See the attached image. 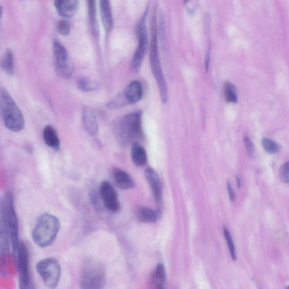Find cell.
Wrapping results in <instances>:
<instances>
[{
  "label": "cell",
  "mask_w": 289,
  "mask_h": 289,
  "mask_svg": "<svg viewBox=\"0 0 289 289\" xmlns=\"http://www.w3.org/2000/svg\"><path fill=\"white\" fill-rule=\"evenodd\" d=\"M9 230L4 212L1 208L0 212V248L1 254H5L9 250Z\"/></svg>",
  "instance_id": "17"
},
{
  "label": "cell",
  "mask_w": 289,
  "mask_h": 289,
  "mask_svg": "<svg viewBox=\"0 0 289 289\" xmlns=\"http://www.w3.org/2000/svg\"><path fill=\"white\" fill-rule=\"evenodd\" d=\"M43 139L48 147L56 151H59L61 143L55 128L52 125H46L43 131Z\"/></svg>",
  "instance_id": "18"
},
{
  "label": "cell",
  "mask_w": 289,
  "mask_h": 289,
  "mask_svg": "<svg viewBox=\"0 0 289 289\" xmlns=\"http://www.w3.org/2000/svg\"><path fill=\"white\" fill-rule=\"evenodd\" d=\"M0 105L3 124L10 131L18 132L24 128L23 115L17 104L5 89L0 93Z\"/></svg>",
  "instance_id": "5"
},
{
  "label": "cell",
  "mask_w": 289,
  "mask_h": 289,
  "mask_svg": "<svg viewBox=\"0 0 289 289\" xmlns=\"http://www.w3.org/2000/svg\"><path fill=\"white\" fill-rule=\"evenodd\" d=\"M151 41L149 48V59L151 71L157 81L163 103H167L168 91L167 84L163 72L159 53L158 43V26L157 20V6L153 10L150 20Z\"/></svg>",
  "instance_id": "2"
},
{
  "label": "cell",
  "mask_w": 289,
  "mask_h": 289,
  "mask_svg": "<svg viewBox=\"0 0 289 289\" xmlns=\"http://www.w3.org/2000/svg\"><path fill=\"white\" fill-rule=\"evenodd\" d=\"M262 145L267 152L271 154H275L280 150L279 144L272 140L268 138L263 139Z\"/></svg>",
  "instance_id": "28"
},
{
  "label": "cell",
  "mask_w": 289,
  "mask_h": 289,
  "mask_svg": "<svg viewBox=\"0 0 289 289\" xmlns=\"http://www.w3.org/2000/svg\"><path fill=\"white\" fill-rule=\"evenodd\" d=\"M227 190L228 191L229 200L231 202H234L236 201V195H235L234 190L233 189L232 184H231L229 181H227Z\"/></svg>",
  "instance_id": "33"
},
{
  "label": "cell",
  "mask_w": 289,
  "mask_h": 289,
  "mask_svg": "<svg viewBox=\"0 0 289 289\" xmlns=\"http://www.w3.org/2000/svg\"><path fill=\"white\" fill-rule=\"evenodd\" d=\"M143 112L136 111L118 119L114 125V131L118 143L123 146H128L136 143L143 135Z\"/></svg>",
  "instance_id": "1"
},
{
  "label": "cell",
  "mask_w": 289,
  "mask_h": 289,
  "mask_svg": "<svg viewBox=\"0 0 289 289\" xmlns=\"http://www.w3.org/2000/svg\"><path fill=\"white\" fill-rule=\"evenodd\" d=\"M237 184L238 188H240L241 186V180L239 176L237 177Z\"/></svg>",
  "instance_id": "35"
},
{
  "label": "cell",
  "mask_w": 289,
  "mask_h": 289,
  "mask_svg": "<svg viewBox=\"0 0 289 289\" xmlns=\"http://www.w3.org/2000/svg\"><path fill=\"white\" fill-rule=\"evenodd\" d=\"M99 193L103 207L107 210L113 213L120 211L121 204L117 191L109 182L104 180L101 183Z\"/></svg>",
  "instance_id": "11"
},
{
  "label": "cell",
  "mask_w": 289,
  "mask_h": 289,
  "mask_svg": "<svg viewBox=\"0 0 289 289\" xmlns=\"http://www.w3.org/2000/svg\"><path fill=\"white\" fill-rule=\"evenodd\" d=\"M280 177L282 182L289 183V161L282 165L280 171Z\"/></svg>",
  "instance_id": "31"
},
{
  "label": "cell",
  "mask_w": 289,
  "mask_h": 289,
  "mask_svg": "<svg viewBox=\"0 0 289 289\" xmlns=\"http://www.w3.org/2000/svg\"><path fill=\"white\" fill-rule=\"evenodd\" d=\"M57 31L62 36H67L70 34L71 26L69 21L67 20H61L58 22L56 27Z\"/></svg>",
  "instance_id": "29"
},
{
  "label": "cell",
  "mask_w": 289,
  "mask_h": 289,
  "mask_svg": "<svg viewBox=\"0 0 289 289\" xmlns=\"http://www.w3.org/2000/svg\"><path fill=\"white\" fill-rule=\"evenodd\" d=\"M1 67L3 71L9 75H12L14 71V55L12 50H7L1 60Z\"/></svg>",
  "instance_id": "24"
},
{
  "label": "cell",
  "mask_w": 289,
  "mask_h": 289,
  "mask_svg": "<svg viewBox=\"0 0 289 289\" xmlns=\"http://www.w3.org/2000/svg\"><path fill=\"white\" fill-rule=\"evenodd\" d=\"M144 177L150 187L155 202L157 205L158 212L161 214L163 205V190L162 183L158 173L152 168H147L144 172Z\"/></svg>",
  "instance_id": "12"
},
{
  "label": "cell",
  "mask_w": 289,
  "mask_h": 289,
  "mask_svg": "<svg viewBox=\"0 0 289 289\" xmlns=\"http://www.w3.org/2000/svg\"><path fill=\"white\" fill-rule=\"evenodd\" d=\"M61 227L59 219L49 213L40 216L32 232L34 243L41 248L51 245L56 239Z\"/></svg>",
  "instance_id": "3"
},
{
  "label": "cell",
  "mask_w": 289,
  "mask_h": 289,
  "mask_svg": "<svg viewBox=\"0 0 289 289\" xmlns=\"http://www.w3.org/2000/svg\"><path fill=\"white\" fill-rule=\"evenodd\" d=\"M88 3V16L90 26L94 35H99V24L97 20L96 1H89Z\"/></svg>",
  "instance_id": "22"
},
{
  "label": "cell",
  "mask_w": 289,
  "mask_h": 289,
  "mask_svg": "<svg viewBox=\"0 0 289 289\" xmlns=\"http://www.w3.org/2000/svg\"><path fill=\"white\" fill-rule=\"evenodd\" d=\"M54 4L61 17L70 18L77 13L79 2L77 0H57L54 2Z\"/></svg>",
  "instance_id": "13"
},
{
  "label": "cell",
  "mask_w": 289,
  "mask_h": 289,
  "mask_svg": "<svg viewBox=\"0 0 289 289\" xmlns=\"http://www.w3.org/2000/svg\"><path fill=\"white\" fill-rule=\"evenodd\" d=\"M78 86L79 89L84 92L95 91V90L98 89L99 87L98 83L85 77H83L79 79Z\"/></svg>",
  "instance_id": "26"
},
{
  "label": "cell",
  "mask_w": 289,
  "mask_h": 289,
  "mask_svg": "<svg viewBox=\"0 0 289 289\" xmlns=\"http://www.w3.org/2000/svg\"><path fill=\"white\" fill-rule=\"evenodd\" d=\"M106 284V269L102 263L89 259L82 267L81 289H104Z\"/></svg>",
  "instance_id": "4"
},
{
  "label": "cell",
  "mask_w": 289,
  "mask_h": 289,
  "mask_svg": "<svg viewBox=\"0 0 289 289\" xmlns=\"http://www.w3.org/2000/svg\"><path fill=\"white\" fill-rule=\"evenodd\" d=\"M224 94L226 102L236 103L238 101L237 89L232 83L226 82L224 85Z\"/></svg>",
  "instance_id": "25"
},
{
  "label": "cell",
  "mask_w": 289,
  "mask_h": 289,
  "mask_svg": "<svg viewBox=\"0 0 289 289\" xmlns=\"http://www.w3.org/2000/svg\"><path fill=\"white\" fill-rule=\"evenodd\" d=\"M287 289H289V287L287 288Z\"/></svg>",
  "instance_id": "36"
},
{
  "label": "cell",
  "mask_w": 289,
  "mask_h": 289,
  "mask_svg": "<svg viewBox=\"0 0 289 289\" xmlns=\"http://www.w3.org/2000/svg\"><path fill=\"white\" fill-rule=\"evenodd\" d=\"M100 3L101 20L103 26L107 31H109L113 26V18L110 2L103 0L100 1Z\"/></svg>",
  "instance_id": "19"
},
{
  "label": "cell",
  "mask_w": 289,
  "mask_h": 289,
  "mask_svg": "<svg viewBox=\"0 0 289 289\" xmlns=\"http://www.w3.org/2000/svg\"><path fill=\"white\" fill-rule=\"evenodd\" d=\"M147 12L146 11L141 18L136 27V33L138 39L139 45L133 56L132 68L136 72H139L143 63L144 56H145L147 48V34L146 26V18Z\"/></svg>",
  "instance_id": "9"
},
{
  "label": "cell",
  "mask_w": 289,
  "mask_h": 289,
  "mask_svg": "<svg viewBox=\"0 0 289 289\" xmlns=\"http://www.w3.org/2000/svg\"><path fill=\"white\" fill-rule=\"evenodd\" d=\"M20 289H35L30 274V261L27 248L21 242L20 250L15 254Z\"/></svg>",
  "instance_id": "10"
},
{
  "label": "cell",
  "mask_w": 289,
  "mask_h": 289,
  "mask_svg": "<svg viewBox=\"0 0 289 289\" xmlns=\"http://www.w3.org/2000/svg\"><path fill=\"white\" fill-rule=\"evenodd\" d=\"M53 52L58 73L64 78H69L74 74L75 66L67 50L61 43L55 41Z\"/></svg>",
  "instance_id": "8"
},
{
  "label": "cell",
  "mask_w": 289,
  "mask_h": 289,
  "mask_svg": "<svg viewBox=\"0 0 289 289\" xmlns=\"http://www.w3.org/2000/svg\"><path fill=\"white\" fill-rule=\"evenodd\" d=\"M246 149L249 157H252L255 154V146L251 142V140L248 137H246L244 139Z\"/></svg>",
  "instance_id": "32"
},
{
  "label": "cell",
  "mask_w": 289,
  "mask_h": 289,
  "mask_svg": "<svg viewBox=\"0 0 289 289\" xmlns=\"http://www.w3.org/2000/svg\"><path fill=\"white\" fill-rule=\"evenodd\" d=\"M143 86L137 81H132L126 86L123 93L127 104L138 103L143 97Z\"/></svg>",
  "instance_id": "15"
},
{
  "label": "cell",
  "mask_w": 289,
  "mask_h": 289,
  "mask_svg": "<svg viewBox=\"0 0 289 289\" xmlns=\"http://www.w3.org/2000/svg\"><path fill=\"white\" fill-rule=\"evenodd\" d=\"M223 233L224 236L225 237L227 247L229 248L231 258L234 261V260L236 259V248H235L232 236H231L228 229L226 227H223Z\"/></svg>",
  "instance_id": "27"
},
{
  "label": "cell",
  "mask_w": 289,
  "mask_h": 289,
  "mask_svg": "<svg viewBox=\"0 0 289 289\" xmlns=\"http://www.w3.org/2000/svg\"><path fill=\"white\" fill-rule=\"evenodd\" d=\"M153 281L157 289H165V270L162 264H158L155 268L153 276Z\"/></svg>",
  "instance_id": "23"
},
{
  "label": "cell",
  "mask_w": 289,
  "mask_h": 289,
  "mask_svg": "<svg viewBox=\"0 0 289 289\" xmlns=\"http://www.w3.org/2000/svg\"><path fill=\"white\" fill-rule=\"evenodd\" d=\"M90 199L93 206H95L97 209H102V206H103V205L102 200H101L100 193H97V191L95 190L90 191Z\"/></svg>",
  "instance_id": "30"
},
{
  "label": "cell",
  "mask_w": 289,
  "mask_h": 289,
  "mask_svg": "<svg viewBox=\"0 0 289 289\" xmlns=\"http://www.w3.org/2000/svg\"><path fill=\"white\" fill-rule=\"evenodd\" d=\"M82 117L83 124L86 132L90 136H97L99 132L98 122L96 115L91 108L86 106L83 108Z\"/></svg>",
  "instance_id": "16"
},
{
  "label": "cell",
  "mask_w": 289,
  "mask_h": 289,
  "mask_svg": "<svg viewBox=\"0 0 289 289\" xmlns=\"http://www.w3.org/2000/svg\"><path fill=\"white\" fill-rule=\"evenodd\" d=\"M131 155L132 162L137 166H143L147 162L146 150L140 144L135 143L132 144Z\"/></svg>",
  "instance_id": "21"
},
{
  "label": "cell",
  "mask_w": 289,
  "mask_h": 289,
  "mask_svg": "<svg viewBox=\"0 0 289 289\" xmlns=\"http://www.w3.org/2000/svg\"><path fill=\"white\" fill-rule=\"evenodd\" d=\"M1 208L5 213L9 230L11 243L15 255L20 250L21 242L20 240L17 216L14 207L13 194L11 191L6 193L1 202Z\"/></svg>",
  "instance_id": "7"
},
{
  "label": "cell",
  "mask_w": 289,
  "mask_h": 289,
  "mask_svg": "<svg viewBox=\"0 0 289 289\" xmlns=\"http://www.w3.org/2000/svg\"><path fill=\"white\" fill-rule=\"evenodd\" d=\"M111 174L115 185L119 188L126 190L135 186V183L132 177L123 169L115 168L112 171Z\"/></svg>",
  "instance_id": "14"
},
{
  "label": "cell",
  "mask_w": 289,
  "mask_h": 289,
  "mask_svg": "<svg viewBox=\"0 0 289 289\" xmlns=\"http://www.w3.org/2000/svg\"><path fill=\"white\" fill-rule=\"evenodd\" d=\"M210 48L208 47L206 54L205 57V70L206 71H208L209 68V61H210Z\"/></svg>",
  "instance_id": "34"
},
{
  "label": "cell",
  "mask_w": 289,
  "mask_h": 289,
  "mask_svg": "<svg viewBox=\"0 0 289 289\" xmlns=\"http://www.w3.org/2000/svg\"><path fill=\"white\" fill-rule=\"evenodd\" d=\"M36 270L45 286L48 289H55L59 285L62 274L60 263L53 257H48L39 261Z\"/></svg>",
  "instance_id": "6"
},
{
  "label": "cell",
  "mask_w": 289,
  "mask_h": 289,
  "mask_svg": "<svg viewBox=\"0 0 289 289\" xmlns=\"http://www.w3.org/2000/svg\"><path fill=\"white\" fill-rule=\"evenodd\" d=\"M136 214L139 221L144 223H156L161 216L158 211L144 206L137 208Z\"/></svg>",
  "instance_id": "20"
}]
</instances>
